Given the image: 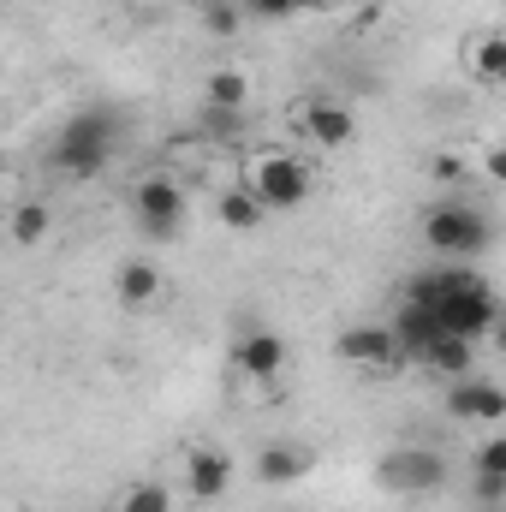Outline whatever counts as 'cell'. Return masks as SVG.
Segmentation results:
<instances>
[{
  "mask_svg": "<svg viewBox=\"0 0 506 512\" xmlns=\"http://www.w3.org/2000/svg\"><path fill=\"white\" fill-rule=\"evenodd\" d=\"M423 245H429L435 256L471 262V256H483L489 245H495V221H489V209L447 197V203H435V209L423 215Z\"/></svg>",
  "mask_w": 506,
  "mask_h": 512,
  "instance_id": "obj_1",
  "label": "cell"
},
{
  "mask_svg": "<svg viewBox=\"0 0 506 512\" xmlns=\"http://www.w3.org/2000/svg\"><path fill=\"white\" fill-rule=\"evenodd\" d=\"M245 191H251L268 215H286V209H298V203L310 197V173H304L298 155H256Z\"/></svg>",
  "mask_w": 506,
  "mask_h": 512,
  "instance_id": "obj_2",
  "label": "cell"
},
{
  "mask_svg": "<svg viewBox=\"0 0 506 512\" xmlns=\"http://www.w3.org/2000/svg\"><path fill=\"white\" fill-rule=\"evenodd\" d=\"M376 477H381V489H393V495H435L447 483V459L435 447H393L381 459Z\"/></svg>",
  "mask_w": 506,
  "mask_h": 512,
  "instance_id": "obj_3",
  "label": "cell"
},
{
  "mask_svg": "<svg viewBox=\"0 0 506 512\" xmlns=\"http://www.w3.org/2000/svg\"><path fill=\"white\" fill-rule=\"evenodd\" d=\"M131 215H137V227H143L149 239H173V233L185 227V191L155 173V179H143V185L131 191Z\"/></svg>",
  "mask_w": 506,
  "mask_h": 512,
  "instance_id": "obj_4",
  "label": "cell"
},
{
  "mask_svg": "<svg viewBox=\"0 0 506 512\" xmlns=\"http://www.w3.org/2000/svg\"><path fill=\"white\" fill-rule=\"evenodd\" d=\"M227 489H233V459L221 447H191V459H185V495L203 501V507H215Z\"/></svg>",
  "mask_w": 506,
  "mask_h": 512,
  "instance_id": "obj_5",
  "label": "cell"
},
{
  "mask_svg": "<svg viewBox=\"0 0 506 512\" xmlns=\"http://www.w3.org/2000/svg\"><path fill=\"white\" fill-rule=\"evenodd\" d=\"M233 370L251 376V382H274V376L286 370V340H280L274 328H251V334L233 346Z\"/></svg>",
  "mask_w": 506,
  "mask_h": 512,
  "instance_id": "obj_6",
  "label": "cell"
},
{
  "mask_svg": "<svg viewBox=\"0 0 506 512\" xmlns=\"http://www.w3.org/2000/svg\"><path fill=\"white\" fill-rule=\"evenodd\" d=\"M298 126H304V137H310L316 149H346V143L358 137L352 108H340V102H304V108H298Z\"/></svg>",
  "mask_w": 506,
  "mask_h": 512,
  "instance_id": "obj_7",
  "label": "cell"
},
{
  "mask_svg": "<svg viewBox=\"0 0 506 512\" xmlns=\"http://www.w3.org/2000/svg\"><path fill=\"white\" fill-rule=\"evenodd\" d=\"M334 352H340L346 364H364V370H399V364H405L387 328H346V334L334 340Z\"/></svg>",
  "mask_w": 506,
  "mask_h": 512,
  "instance_id": "obj_8",
  "label": "cell"
},
{
  "mask_svg": "<svg viewBox=\"0 0 506 512\" xmlns=\"http://www.w3.org/2000/svg\"><path fill=\"white\" fill-rule=\"evenodd\" d=\"M447 411H453V417H477V423H501L506 417V393L495 382L459 376V382L447 387Z\"/></svg>",
  "mask_w": 506,
  "mask_h": 512,
  "instance_id": "obj_9",
  "label": "cell"
},
{
  "mask_svg": "<svg viewBox=\"0 0 506 512\" xmlns=\"http://www.w3.org/2000/svg\"><path fill=\"white\" fill-rule=\"evenodd\" d=\"M54 173H66V179H102L108 173V161H114V149H102V143H72V137H54Z\"/></svg>",
  "mask_w": 506,
  "mask_h": 512,
  "instance_id": "obj_10",
  "label": "cell"
},
{
  "mask_svg": "<svg viewBox=\"0 0 506 512\" xmlns=\"http://www.w3.org/2000/svg\"><path fill=\"white\" fill-rule=\"evenodd\" d=\"M114 292H120L126 310H149L161 298V268L143 262V256H131V262H120V274H114Z\"/></svg>",
  "mask_w": 506,
  "mask_h": 512,
  "instance_id": "obj_11",
  "label": "cell"
},
{
  "mask_svg": "<svg viewBox=\"0 0 506 512\" xmlns=\"http://www.w3.org/2000/svg\"><path fill=\"white\" fill-rule=\"evenodd\" d=\"M304 471H310V453H304V447H292V441H268V447L256 453V477H262L268 489L298 483Z\"/></svg>",
  "mask_w": 506,
  "mask_h": 512,
  "instance_id": "obj_12",
  "label": "cell"
},
{
  "mask_svg": "<svg viewBox=\"0 0 506 512\" xmlns=\"http://www.w3.org/2000/svg\"><path fill=\"white\" fill-rule=\"evenodd\" d=\"M120 114L114 108H84V114H72L66 126H60V137H72V143H102V149H114L120 143Z\"/></svg>",
  "mask_w": 506,
  "mask_h": 512,
  "instance_id": "obj_13",
  "label": "cell"
},
{
  "mask_svg": "<svg viewBox=\"0 0 506 512\" xmlns=\"http://www.w3.org/2000/svg\"><path fill=\"white\" fill-rule=\"evenodd\" d=\"M48 227H54V209H48V203H12V209H6V233H12V245H24V251H36V245L48 239Z\"/></svg>",
  "mask_w": 506,
  "mask_h": 512,
  "instance_id": "obj_14",
  "label": "cell"
},
{
  "mask_svg": "<svg viewBox=\"0 0 506 512\" xmlns=\"http://www.w3.org/2000/svg\"><path fill=\"white\" fill-rule=\"evenodd\" d=\"M471 358H477V346H471V340H453V334H441V340L423 352V364H429V370H441L447 382L471 376Z\"/></svg>",
  "mask_w": 506,
  "mask_h": 512,
  "instance_id": "obj_15",
  "label": "cell"
},
{
  "mask_svg": "<svg viewBox=\"0 0 506 512\" xmlns=\"http://www.w3.org/2000/svg\"><path fill=\"white\" fill-rule=\"evenodd\" d=\"M268 221V209L256 203L245 185H233V191H221V227H233V233H256Z\"/></svg>",
  "mask_w": 506,
  "mask_h": 512,
  "instance_id": "obj_16",
  "label": "cell"
},
{
  "mask_svg": "<svg viewBox=\"0 0 506 512\" xmlns=\"http://www.w3.org/2000/svg\"><path fill=\"white\" fill-rule=\"evenodd\" d=\"M245 102H251V84H245V72L221 66V72L209 78V108H215V114H239Z\"/></svg>",
  "mask_w": 506,
  "mask_h": 512,
  "instance_id": "obj_17",
  "label": "cell"
},
{
  "mask_svg": "<svg viewBox=\"0 0 506 512\" xmlns=\"http://www.w3.org/2000/svg\"><path fill=\"white\" fill-rule=\"evenodd\" d=\"M471 66H477V78H483V84H501V78H506V36H501V30L477 36V48H471Z\"/></svg>",
  "mask_w": 506,
  "mask_h": 512,
  "instance_id": "obj_18",
  "label": "cell"
},
{
  "mask_svg": "<svg viewBox=\"0 0 506 512\" xmlns=\"http://www.w3.org/2000/svg\"><path fill=\"white\" fill-rule=\"evenodd\" d=\"M120 512H173V489L167 483H137V489H126Z\"/></svg>",
  "mask_w": 506,
  "mask_h": 512,
  "instance_id": "obj_19",
  "label": "cell"
},
{
  "mask_svg": "<svg viewBox=\"0 0 506 512\" xmlns=\"http://www.w3.org/2000/svg\"><path fill=\"white\" fill-rule=\"evenodd\" d=\"M298 6L304 0H239L245 24H286V18H298Z\"/></svg>",
  "mask_w": 506,
  "mask_h": 512,
  "instance_id": "obj_20",
  "label": "cell"
},
{
  "mask_svg": "<svg viewBox=\"0 0 506 512\" xmlns=\"http://www.w3.org/2000/svg\"><path fill=\"white\" fill-rule=\"evenodd\" d=\"M203 30H209V36H239V30H245V12H239L233 0H209V6H203Z\"/></svg>",
  "mask_w": 506,
  "mask_h": 512,
  "instance_id": "obj_21",
  "label": "cell"
},
{
  "mask_svg": "<svg viewBox=\"0 0 506 512\" xmlns=\"http://www.w3.org/2000/svg\"><path fill=\"white\" fill-rule=\"evenodd\" d=\"M435 179H441V185H465V179H471L465 155H435Z\"/></svg>",
  "mask_w": 506,
  "mask_h": 512,
  "instance_id": "obj_22",
  "label": "cell"
},
{
  "mask_svg": "<svg viewBox=\"0 0 506 512\" xmlns=\"http://www.w3.org/2000/svg\"><path fill=\"white\" fill-rule=\"evenodd\" d=\"M477 471L506 477V441H483V447H477Z\"/></svg>",
  "mask_w": 506,
  "mask_h": 512,
  "instance_id": "obj_23",
  "label": "cell"
},
{
  "mask_svg": "<svg viewBox=\"0 0 506 512\" xmlns=\"http://www.w3.org/2000/svg\"><path fill=\"white\" fill-rule=\"evenodd\" d=\"M477 501H483V507H501V501H506V477L477 471Z\"/></svg>",
  "mask_w": 506,
  "mask_h": 512,
  "instance_id": "obj_24",
  "label": "cell"
},
{
  "mask_svg": "<svg viewBox=\"0 0 506 512\" xmlns=\"http://www.w3.org/2000/svg\"><path fill=\"white\" fill-rule=\"evenodd\" d=\"M0 209H12V203H6V179H0Z\"/></svg>",
  "mask_w": 506,
  "mask_h": 512,
  "instance_id": "obj_25",
  "label": "cell"
},
{
  "mask_svg": "<svg viewBox=\"0 0 506 512\" xmlns=\"http://www.w3.org/2000/svg\"><path fill=\"white\" fill-rule=\"evenodd\" d=\"M322 6H340V0H322ZM358 6H364V0H358Z\"/></svg>",
  "mask_w": 506,
  "mask_h": 512,
  "instance_id": "obj_26",
  "label": "cell"
}]
</instances>
